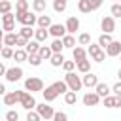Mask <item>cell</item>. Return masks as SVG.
I'll return each mask as SVG.
<instances>
[{
    "label": "cell",
    "mask_w": 121,
    "mask_h": 121,
    "mask_svg": "<svg viewBox=\"0 0 121 121\" xmlns=\"http://www.w3.org/2000/svg\"><path fill=\"white\" fill-rule=\"evenodd\" d=\"M17 15V23H21L23 26H34L38 25V15L32 11H15Z\"/></svg>",
    "instance_id": "obj_1"
},
{
    "label": "cell",
    "mask_w": 121,
    "mask_h": 121,
    "mask_svg": "<svg viewBox=\"0 0 121 121\" xmlns=\"http://www.w3.org/2000/svg\"><path fill=\"white\" fill-rule=\"evenodd\" d=\"M64 81L68 83V87H70V91H79L81 87H83V79L79 78V76H76V72H66V76H64Z\"/></svg>",
    "instance_id": "obj_2"
},
{
    "label": "cell",
    "mask_w": 121,
    "mask_h": 121,
    "mask_svg": "<svg viewBox=\"0 0 121 121\" xmlns=\"http://www.w3.org/2000/svg\"><path fill=\"white\" fill-rule=\"evenodd\" d=\"M25 89L28 93H36V91H43L45 87H43V81L38 76H30V78L25 79Z\"/></svg>",
    "instance_id": "obj_3"
},
{
    "label": "cell",
    "mask_w": 121,
    "mask_h": 121,
    "mask_svg": "<svg viewBox=\"0 0 121 121\" xmlns=\"http://www.w3.org/2000/svg\"><path fill=\"white\" fill-rule=\"evenodd\" d=\"M23 93H25V91H11V93H6L4 98H2L4 106H15V104H21Z\"/></svg>",
    "instance_id": "obj_4"
},
{
    "label": "cell",
    "mask_w": 121,
    "mask_h": 121,
    "mask_svg": "<svg viewBox=\"0 0 121 121\" xmlns=\"http://www.w3.org/2000/svg\"><path fill=\"white\" fill-rule=\"evenodd\" d=\"M21 106H23L26 112H30V110H36V106H38V102H36L34 95H32V93H28L26 89H25V93H23V98H21Z\"/></svg>",
    "instance_id": "obj_5"
},
{
    "label": "cell",
    "mask_w": 121,
    "mask_h": 121,
    "mask_svg": "<svg viewBox=\"0 0 121 121\" xmlns=\"http://www.w3.org/2000/svg\"><path fill=\"white\" fill-rule=\"evenodd\" d=\"M4 78H6V81L15 83V81H19L23 78V68L21 66H11V68H8V72H6Z\"/></svg>",
    "instance_id": "obj_6"
},
{
    "label": "cell",
    "mask_w": 121,
    "mask_h": 121,
    "mask_svg": "<svg viewBox=\"0 0 121 121\" xmlns=\"http://www.w3.org/2000/svg\"><path fill=\"white\" fill-rule=\"evenodd\" d=\"M36 112H38V113L42 115V119H45V121H47V119H53V115H55V110H53V108L49 106V102H45V100H43V104H38V106H36Z\"/></svg>",
    "instance_id": "obj_7"
},
{
    "label": "cell",
    "mask_w": 121,
    "mask_h": 121,
    "mask_svg": "<svg viewBox=\"0 0 121 121\" xmlns=\"http://www.w3.org/2000/svg\"><path fill=\"white\" fill-rule=\"evenodd\" d=\"M100 28H102V32L112 34V32L115 30V17H112V15L102 17V19H100Z\"/></svg>",
    "instance_id": "obj_8"
},
{
    "label": "cell",
    "mask_w": 121,
    "mask_h": 121,
    "mask_svg": "<svg viewBox=\"0 0 121 121\" xmlns=\"http://www.w3.org/2000/svg\"><path fill=\"white\" fill-rule=\"evenodd\" d=\"M100 95L96 93V91H89V93H85L83 95V98H81V102L85 104V106H98L100 104Z\"/></svg>",
    "instance_id": "obj_9"
},
{
    "label": "cell",
    "mask_w": 121,
    "mask_h": 121,
    "mask_svg": "<svg viewBox=\"0 0 121 121\" xmlns=\"http://www.w3.org/2000/svg\"><path fill=\"white\" fill-rule=\"evenodd\" d=\"M49 34H51L53 38H64V36L68 34V30H66V25H59V23H53V25L49 26Z\"/></svg>",
    "instance_id": "obj_10"
},
{
    "label": "cell",
    "mask_w": 121,
    "mask_h": 121,
    "mask_svg": "<svg viewBox=\"0 0 121 121\" xmlns=\"http://www.w3.org/2000/svg\"><path fill=\"white\" fill-rule=\"evenodd\" d=\"M83 87H89V89H95L96 85H98V76L96 74H93V72H87V74H83Z\"/></svg>",
    "instance_id": "obj_11"
},
{
    "label": "cell",
    "mask_w": 121,
    "mask_h": 121,
    "mask_svg": "<svg viewBox=\"0 0 121 121\" xmlns=\"http://www.w3.org/2000/svg\"><path fill=\"white\" fill-rule=\"evenodd\" d=\"M104 51H106V55H108V57H119V55H121V42L113 40V42H112Z\"/></svg>",
    "instance_id": "obj_12"
},
{
    "label": "cell",
    "mask_w": 121,
    "mask_h": 121,
    "mask_svg": "<svg viewBox=\"0 0 121 121\" xmlns=\"http://www.w3.org/2000/svg\"><path fill=\"white\" fill-rule=\"evenodd\" d=\"M66 30H68V34H76L78 30H79V19L78 17H68L66 19Z\"/></svg>",
    "instance_id": "obj_13"
},
{
    "label": "cell",
    "mask_w": 121,
    "mask_h": 121,
    "mask_svg": "<svg viewBox=\"0 0 121 121\" xmlns=\"http://www.w3.org/2000/svg\"><path fill=\"white\" fill-rule=\"evenodd\" d=\"M42 95H43V100H45V102H53V100L59 96V93H57V89H55L53 85L45 87V89L42 91Z\"/></svg>",
    "instance_id": "obj_14"
},
{
    "label": "cell",
    "mask_w": 121,
    "mask_h": 121,
    "mask_svg": "<svg viewBox=\"0 0 121 121\" xmlns=\"http://www.w3.org/2000/svg\"><path fill=\"white\" fill-rule=\"evenodd\" d=\"M28 59V53L25 47H15V53H13V60L15 62H26Z\"/></svg>",
    "instance_id": "obj_15"
},
{
    "label": "cell",
    "mask_w": 121,
    "mask_h": 121,
    "mask_svg": "<svg viewBox=\"0 0 121 121\" xmlns=\"http://www.w3.org/2000/svg\"><path fill=\"white\" fill-rule=\"evenodd\" d=\"M72 57H74V60H76V62L85 60V59H87V51H85L81 45H76V47L72 49Z\"/></svg>",
    "instance_id": "obj_16"
},
{
    "label": "cell",
    "mask_w": 121,
    "mask_h": 121,
    "mask_svg": "<svg viewBox=\"0 0 121 121\" xmlns=\"http://www.w3.org/2000/svg\"><path fill=\"white\" fill-rule=\"evenodd\" d=\"M51 85H53V87L57 89V93H59V95H66V93L70 91V87H68V83H66L64 79H59V81H53Z\"/></svg>",
    "instance_id": "obj_17"
},
{
    "label": "cell",
    "mask_w": 121,
    "mask_h": 121,
    "mask_svg": "<svg viewBox=\"0 0 121 121\" xmlns=\"http://www.w3.org/2000/svg\"><path fill=\"white\" fill-rule=\"evenodd\" d=\"M95 91L100 95V98H104V96L112 95V89H110V87H108V83H104V81H98V85L95 87Z\"/></svg>",
    "instance_id": "obj_18"
},
{
    "label": "cell",
    "mask_w": 121,
    "mask_h": 121,
    "mask_svg": "<svg viewBox=\"0 0 121 121\" xmlns=\"http://www.w3.org/2000/svg\"><path fill=\"white\" fill-rule=\"evenodd\" d=\"M49 36H51V34H49V28H40V26H38V28H36V34H34V40H38V42L42 43V42H45Z\"/></svg>",
    "instance_id": "obj_19"
},
{
    "label": "cell",
    "mask_w": 121,
    "mask_h": 121,
    "mask_svg": "<svg viewBox=\"0 0 121 121\" xmlns=\"http://www.w3.org/2000/svg\"><path fill=\"white\" fill-rule=\"evenodd\" d=\"M40 47H42V45H40V42H38V40H30V42L26 43V47H25V49H26V53H28V55H36V53H40Z\"/></svg>",
    "instance_id": "obj_20"
},
{
    "label": "cell",
    "mask_w": 121,
    "mask_h": 121,
    "mask_svg": "<svg viewBox=\"0 0 121 121\" xmlns=\"http://www.w3.org/2000/svg\"><path fill=\"white\" fill-rule=\"evenodd\" d=\"M53 25V21H51V15H38V26L40 28H49Z\"/></svg>",
    "instance_id": "obj_21"
},
{
    "label": "cell",
    "mask_w": 121,
    "mask_h": 121,
    "mask_svg": "<svg viewBox=\"0 0 121 121\" xmlns=\"http://www.w3.org/2000/svg\"><path fill=\"white\" fill-rule=\"evenodd\" d=\"M17 36L19 34H15V32H6L4 34V45H9V47L17 45Z\"/></svg>",
    "instance_id": "obj_22"
},
{
    "label": "cell",
    "mask_w": 121,
    "mask_h": 121,
    "mask_svg": "<svg viewBox=\"0 0 121 121\" xmlns=\"http://www.w3.org/2000/svg\"><path fill=\"white\" fill-rule=\"evenodd\" d=\"M113 42V38H112V34H106V32H102L100 36H98V45L102 47V49H106L110 43Z\"/></svg>",
    "instance_id": "obj_23"
},
{
    "label": "cell",
    "mask_w": 121,
    "mask_h": 121,
    "mask_svg": "<svg viewBox=\"0 0 121 121\" xmlns=\"http://www.w3.org/2000/svg\"><path fill=\"white\" fill-rule=\"evenodd\" d=\"M64 57H62V53H53V57L49 59V62H51V66H55V68H59V66H62L64 64Z\"/></svg>",
    "instance_id": "obj_24"
},
{
    "label": "cell",
    "mask_w": 121,
    "mask_h": 121,
    "mask_svg": "<svg viewBox=\"0 0 121 121\" xmlns=\"http://www.w3.org/2000/svg\"><path fill=\"white\" fill-rule=\"evenodd\" d=\"M76 70L78 72H81V74H87V72H91V60H79V62H76Z\"/></svg>",
    "instance_id": "obj_25"
},
{
    "label": "cell",
    "mask_w": 121,
    "mask_h": 121,
    "mask_svg": "<svg viewBox=\"0 0 121 121\" xmlns=\"http://www.w3.org/2000/svg\"><path fill=\"white\" fill-rule=\"evenodd\" d=\"M43 60H49L51 57H53V49H51V45H42L40 47V53H38Z\"/></svg>",
    "instance_id": "obj_26"
},
{
    "label": "cell",
    "mask_w": 121,
    "mask_h": 121,
    "mask_svg": "<svg viewBox=\"0 0 121 121\" xmlns=\"http://www.w3.org/2000/svg\"><path fill=\"white\" fill-rule=\"evenodd\" d=\"M45 8H47L45 0H32V9H34V13H43Z\"/></svg>",
    "instance_id": "obj_27"
},
{
    "label": "cell",
    "mask_w": 121,
    "mask_h": 121,
    "mask_svg": "<svg viewBox=\"0 0 121 121\" xmlns=\"http://www.w3.org/2000/svg\"><path fill=\"white\" fill-rule=\"evenodd\" d=\"M78 9H79L81 13H91V11H93L89 0H78Z\"/></svg>",
    "instance_id": "obj_28"
},
{
    "label": "cell",
    "mask_w": 121,
    "mask_h": 121,
    "mask_svg": "<svg viewBox=\"0 0 121 121\" xmlns=\"http://www.w3.org/2000/svg\"><path fill=\"white\" fill-rule=\"evenodd\" d=\"M51 49H53V53H62V49H64L62 38H55V40L51 42Z\"/></svg>",
    "instance_id": "obj_29"
},
{
    "label": "cell",
    "mask_w": 121,
    "mask_h": 121,
    "mask_svg": "<svg viewBox=\"0 0 121 121\" xmlns=\"http://www.w3.org/2000/svg\"><path fill=\"white\" fill-rule=\"evenodd\" d=\"M100 51H102V47L98 45V42H96V43H93V42H91V43H89V47H87V53L91 55V59H95Z\"/></svg>",
    "instance_id": "obj_30"
},
{
    "label": "cell",
    "mask_w": 121,
    "mask_h": 121,
    "mask_svg": "<svg viewBox=\"0 0 121 121\" xmlns=\"http://www.w3.org/2000/svg\"><path fill=\"white\" fill-rule=\"evenodd\" d=\"M19 34H21V36H25L26 40H32V38H34V34H36V30H34L32 26H23V28L19 30Z\"/></svg>",
    "instance_id": "obj_31"
},
{
    "label": "cell",
    "mask_w": 121,
    "mask_h": 121,
    "mask_svg": "<svg viewBox=\"0 0 121 121\" xmlns=\"http://www.w3.org/2000/svg\"><path fill=\"white\" fill-rule=\"evenodd\" d=\"M62 43H64V47L74 49V47H76V38H74V34H66V36L62 38Z\"/></svg>",
    "instance_id": "obj_32"
},
{
    "label": "cell",
    "mask_w": 121,
    "mask_h": 121,
    "mask_svg": "<svg viewBox=\"0 0 121 121\" xmlns=\"http://www.w3.org/2000/svg\"><path fill=\"white\" fill-rule=\"evenodd\" d=\"M64 102H66L68 106L76 104V102H78V93H76V91H68V93L64 95Z\"/></svg>",
    "instance_id": "obj_33"
},
{
    "label": "cell",
    "mask_w": 121,
    "mask_h": 121,
    "mask_svg": "<svg viewBox=\"0 0 121 121\" xmlns=\"http://www.w3.org/2000/svg\"><path fill=\"white\" fill-rule=\"evenodd\" d=\"M66 4H68V0H53V9L57 13H62L66 9Z\"/></svg>",
    "instance_id": "obj_34"
},
{
    "label": "cell",
    "mask_w": 121,
    "mask_h": 121,
    "mask_svg": "<svg viewBox=\"0 0 121 121\" xmlns=\"http://www.w3.org/2000/svg\"><path fill=\"white\" fill-rule=\"evenodd\" d=\"M42 60H43V59H42L38 53H36V55H28V59H26V62H28L30 66H40Z\"/></svg>",
    "instance_id": "obj_35"
},
{
    "label": "cell",
    "mask_w": 121,
    "mask_h": 121,
    "mask_svg": "<svg viewBox=\"0 0 121 121\" xmlns=\"http://www.w3.org/2000/svg\"><path fill=\"white\" fill-rule=\"evenodd\" d=\"M78 43H79V45H89V43H91V34L81 32V34L78 36Z\"/></svg>",
    "instance_id": "obj_36"
},
{
    "label": "cell",
    "mask_w": 121,
    "mask_h": 121,
    "mask_svg": "<svg viewBox=\"0 0 121 121\" xmlns=\"http://www.w3.org/2000/svg\"><path fill=\"white\" fill-rule=\"evenodd\" d=\"M102 104H104L106 108H115V95H108V96H104V98H102Z\"/></svg>",
    "instance_id": "obj_37"
},
{
    "label": "cell",
    "mask_w": 121,
    "mask_h": 121,
    "mask_svg": "<svg viewBox=\"0 0 121 121\" xmlns=\"http://www.w3.org/2000/svg\"><path fill=\"white\" fill-rule=\"evenodd\" d=\"M110 13H112V17H121V4L113 2L112 8H110Z\"/></svg>",
    "instance_id": "obj_38"
},
{
    "label": "cell",
    "mask_w": 121,
    "mask_h": 121,
    "mask_svg": "<svg viewBox=\"0 0 121 121\" xmlns=\"http://www.w3.org/2000/svg\"><path fill=\"white\" fill-rule=\"evenodd\" d=\"M15 11H28V2L26 0H17L15 2Z\"/></svg>",
    "instance_id": "obj_39"
},
{
    "label": "cell",
    "mask_w": 121,
    "mask_h": 121,
    "mask_svg": "<svg viewBox=\"0 0 121 121\" xmlns=\"http://www.w3.org/2000/svg\"><path fill=\"white\" fill-rule=\"evenodd\" d=\"M11 11V2L9 0H2L0 2V13L4 15V13H9Z\"/></svg>",
    "instance_id": "obj_40"
},
{
    "label": "cell",
    "mask_w": 121,
    "mask_h": 121,
    "mask_svg": "<svg viewBox=\"0 0 121 121\" xmlns=\"http://www.w3.org/2000/svg\"><path fill=\"white\" fill-rule=\"evenodd\" d=\"M13 53H15V49H11L9 45L2 47V59H13Z\"/></svg>",
    "instance_id": "obj_41"
},
{
    "label": "cell",
    "mask_w": 121,
    "mask_h": 121,
    "mask_svg": "<svg viewBox=\"0 0 121 121\" xmlns=\"http://www.w3.org/2000/svg\"><path fill=\"white\" fill-rule=\"evenodd\" d=\"M26 121H42V115L36 110H30V112H26Z\"/></svg>",
    "instance_id": "obj_42"
},
{
    "label": "cell",
    "mask_w": 121,
    "mask_h": 121,
    "mask_svg": "<svg viewBox=\"0 0 121 121\" xmlns=\"http://www.w3.org/2000/svg\"><path fill=\"white\" fill-rule=\"evenodd\" d=\"M15 21H17V15H13L11 11L2 15V23H15Z\"/></svg>",
    "instance_id": "obj_43"
},
{
    "label": "cell",
    "mask_w": 121,
    "mask_h": 121,
    "mask_svg": "<svg viewBox=\"0 0 121 121\" xmlns=\"http://www.w3.org/2000/svg\"><path fill=\"white\" fill-rule=\"evenodd\" d=\"M74 68H76V60H64V64H62L64 72H74Z\"/></svg>",
    "instance_id": "obj_44"
},
{
    "label": "cell",
    "mask_w": 121,
    "mask_h": 121,
    "mask_svg": "<svg viewBox=\"0 0 121 121\" xmlns=\"http://www.w3.org/2000/svg\"><path fill=\"white\" fill-rule=\"evenodd\" d=\"M6 121H19V113H17L15 110L6 112Z\"/></svg>",
    "instance_id": "obj_45"
},
{
    "label": "cell",
    "mask_w": 121,
    "mask_h": 121,
    "mask_svg": "<svg viewBox=\"0 0 121 121\" xmlns=\"http://www.w3.org/2000/svg\"><path fill=\"white\" fill-rule=\"evenodd\" d=\"M17 34H19V32H17ZM28 42H30V40H26L25 36H21V34H19V36H17V45H15V47H26V43H28Z\"/></svg>",
    "instance_id": "obj_46"
},
{
    "label": "cell",
    "mask_w": 121,
    "mask_h": 121,
    "mask_svg": "<svg viewBox=\"0 0 121 121\" xmlns=\"http://www.w3.org/2000/svg\"><path fill=\"white\" fill-rule=\"evenodd\" d=\"M53 121H68V115H66L64 112H55Z\"/></svg>",
    "instance_id": "obj_47"
},
{
    "label": "cell",
    "mask_w": 121,
    "mask_h": 121,
    "mask_svg": "<svg viewBox=\"0 0 121 121\" xmlns=\"http://www.w3.org/2000/svg\"><path fill=\"white\" fill-rule=\"evenodd\" d=\"M2 28H4V32H13L15 30V23H2Z\"/></svg>",
    "instance_id": "obj_48"
},
{
    "label": "cell",
    "mask_w": 121,
    "mask_h": 121,
    "mask_svg": "<svg viewBox=\"0 0 121 121\" xmlns=\"http://www.w3.org/2000/svg\"><path fill=\"white\" fill-rule=\"evenodd\" d=\"M106 57H108V55H106V51L102 49V51H100V53H98V55H96L93 60H95V62H104V60H106Z\"/></svg>",
    "instance_id": "obj_49"
},
{
    "label": "cell",
    "mask_w": 121,
    "mask_h": 121,
    "mask_svg": "<svg viewBox=\"0 0 121 121\" xmlns=\"http://www.w3.org/2000/svg\"><path fill=\"white\" fill-rule=\"evenodd\" d=\"M112 93H113V95H117V96H121V81H117V83L112 87Z\"/></svg>",
    "instance_id": "obj_50"
},
{
    "label": "cell",
    "mask_w": 121,
    "mask_h": 121,
    "mask_svg": "<svg viewBox=\"0 0 121 121\" xmlns=\"http://www.w3.org/2000/svg\"><path fill=\"white\" fill-rule=\"evenodd\" d=\"M89 2H91V8H93V11H95V9H98V8L102 6V2H104V0H89Z\"/></svg>",
    "instance_id": "obj_51"
},
{
    "label": "cell",
    "mask_w": 121,
    "mask_h": 121,
    "mask_svg": "<svg viewBox=\"0 0 121 121\" xmlns=\"http://www.w3.org/2000/svg\"><path fill=\"white\" fill-rule=\"evenodd\" d=\"M115 108H121V96L115 95Z\"/></svg>",
    "instance_id": "obj_52"
},
{
    "label": "cell",
    "mask_w": 121,
    "mask_h": 121,
    "mask_svg": "<svg viewBox=\"0 0 121 121\" xmlns=\"http://www.w3.org/2000/svg\"><path fill=\"white\" fill-rule=\"evenodd\" d=\"M117 78H119V81H121V68H119V72H117Z\"/></svg>",
    "instance_id": "obj_53"
},
{
    "label": "cell",
    "mask_w": 121,
    "mask_h": 121,
    "mask_svg": "<svg viewBox=\"0 0 121 121\" xmlns=\"http://www.w3.org/2000/svg\"><path fill=\"white\" fill-rule=\"evenodd\" d=\"M113 2H121V0H113Z\"/></svg>",
    "instance_id": "obj_54"
},
{
    "label": "cell",
    "mask_w": 121,
    "mask_h": 121,
    "mask_svg": "<svg viewBox=\"0 0 121 121\" xmlns=\"http://www.w3.org/2000/svg\"><path fill=\"white\" fill-rule=\"evenodd\" d=\"M119 57H121V55H119Z\"/></svg>",
    "instance_id": "obj_55"
}]
</instances>
